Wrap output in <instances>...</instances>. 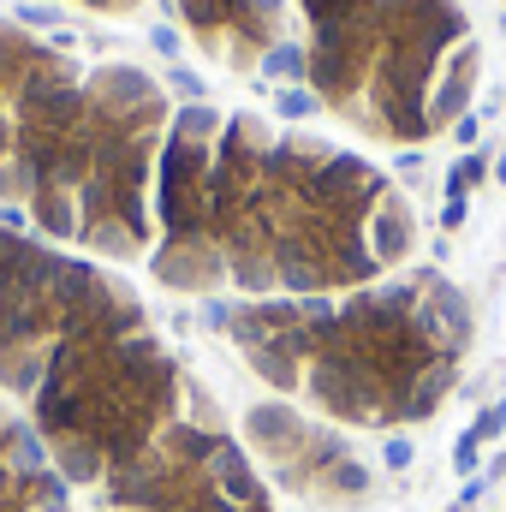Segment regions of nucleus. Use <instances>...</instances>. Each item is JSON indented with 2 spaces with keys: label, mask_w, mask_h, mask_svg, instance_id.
Returning a JSON list of instances; mask_svg holds the SVG:
<instances>
[{
  "label": "nucleus",
  "mask_w": 506,
  "mask_h": 512,
  "mask_svg": "<svg viewBox=\"0 0 506 512\" xmlns=\"http://www.w3.org/2000/svg\"><path fill=\"white\" fill-rule=\"evenodd\" d=\"M203 322H209V328H233V322H239V310H233L227 298H203Z\"/></svg>",
  "instance_id": "6e6552de"
},
{
  "label": "nucleus",
  "mask_w": 506,
  "mask_h": 512,
  "mask_svg": "<svg viewBox=\"0 0 506 512\" xmlns=\"http://www.w3.org/2000/svg\"><path fill=\"white\" fill-rule=\"evenodd\" d=\"M167 84H173V90H179L185 102H203V78H197V72H185V66H173V72H167Z\"/></svg>",
  "instance_id": "0eeeda50"
},
{
  "label": "nucleus",
  "mask_w": 506,
  "mask_h": 512,
  "mask_svg": "<svg viewBox=\"0 0 506 512\" xmlns=\"http://www.w3.org/2000/svg\"><path fill=\"white\" fill-rule=\"evenodd\" d=\"M274 108H280L286 120H310V114H316V96H310L304 84H286V90L274 96Z\"/></svg>",
  "instance_id": "39448f33"
},
{
  "label": "nucleus",
  "mask_w": 506,
  "mask_h": 512,
  "mask_svg": "<svg viewBox=\"0 0 506 512\" xmlns=\"http://www.w3.org/2000/svg\"><path fill=\"white\" fill-rule=\"evenodd\" d=\"M149 42H155V54H167V60L179 54V30H167V24H155V30H149Z\"/></svg>",
  "instance_id": "9d476101"
},
{
  "label": "nucleus",
  "mask_w": 506,
  "mask_h": 512,
  "mask_svg": "<svg viewBox=\"0 0 506 512\" xmlns=\"http://www.w3.org/2000/svg\"><path fill=\"white\" fill-rule=\"evenodd\" d=\"M465 215H471V197H447V209H441V227H447V233H459V227H465Z\"/></svg>",
  "instance_id": "1a4fd4ad"
},
{
  "label": "nucleus",
  "mask_w": 506,
  "mask_h": 512,
  "mask_svg": "<svg viewBox=\"0 0 506 512\" xmlns=\"http://www.w3.org/2000/svg\"><path fill=\"white\" fill-rule=\"evenodd\" d=\"M495 179H501V185H506V155H501V167H495Z\"/></svg>",
  "instance_id": "f8f14e48"
},
{
  "label": "nucleus",
  "mask_w": 506,
  "mask_h": 512,
  "mask_svg": "<svg viewBox=\"0 0 506 512\" xmlns=\"http://www.w3.org/2000/svg\"><path fill=\"white\" fill-rule=\"evenodd\" d=\"M364 495H370V471H364L358 459H346V465H334L304 501L316 512H352V507H364Z\"/></svg>",
  "instance_id": "f03ea898"
},
{
  "label": "nucleus",
  "mask_w": 506,
  "mask_h": 512,
  "mask_svg": "<svg viewBox=\"0 0 506 512\" xmlns=\"http://www.w3.org/2000/svg\"><path fill=\"white\" fill-rule=\"evenodd\" d=\"M310 429H316V423H304L286 399L251 405V411H245V453H251V459H262L268 471H286V465L304 453Z\"/></svg>",
  "instance_id": "f257e3e1"
},
{
  "label": "nucleus",
  "mask_w": 506,
  "mask_h": 512,
  "mask_svg": "<svg viewBox=\"0 0 506 512\" xmlns=\"http://www.w3.org/2000/svg\"><path fill=\"white\" fill-rule=\"evenodd\" d=\"M465 435H471L477 447H483V441H501V435H506V399H495V405H483V411H477V423H471Z\"/></svg>",
  "instance_id": "20e7f679"
},
{
  "label": "nucleus",
  "mask_w": 506,
  "mask_h": 512,
  "mask_svg": "<svg viewBox=\"0 0 506 512\" xmlns=\"http://www.w3.org/2000/svg\"><path fill=\"white\" fill-rule=\"evenodd\" d=\"M381 465H387V471H411V465H417V441H405V435H387V447H381Z\"/></svg>",
  "instance_id": "423d86ee"
},
{
  "label": "nucleus",
  "mask_w": 506,
  "mask_h": 512,
  "mask_svg": "<svg viewBox=\"0 0 506 512\" xmlns=\"http://www.w3.org/2000/svg\"><path fill=\"white\" fill-rule=\"evenodd\" d=\"M477 126H483L477 114H459V120H453V137H459V143H477Z\"/></svg>",
  "instance_id": "9b49d317"
},
{
  "label": "nucleus",
  "mask_w": 506,
  "mask_h": 512,
  "mask_svg": "<svg viewBox=\"0 0 506 512\" xmlns=\"http://www.w3.org/2000/svg\"><path fill=\"white\" fill-rule=\"evenodd\" d=\"M262 72H268V78H280V84H298V78L310 72V54H304V48H292V42L262 48Z\"/></svg>",
  "instance_id": "7ed1b4c3"
}]
</instances>
